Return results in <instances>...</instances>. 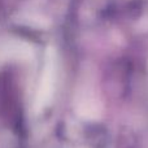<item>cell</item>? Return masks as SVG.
Instances as JSON below:
<instances>
[{
  "label": "cell",
  "instance_id": "6da1fadb",
  "mask_svg": "<svg viewBox=\"0 0 148 148\" xmlns=\"http://www.w3.org/2000/svg\"><path fill=\"white\" fill-rule=\"evenodd\" d=\"M75 110L84 120H99L103 114V103L91 88H84L75 95Z\"/></svg>",
  "mask_w": 148,
  "mask_h": 148
},
{
  "label": "cell",
  "instance_id": "7a4b0ae2",
  "mask_svg": "<svg viewBox=\"0 0 148 148\" xmlns=\"http://www.w3.org/2000/svg\"><path fill=\"white\" fill-rule=\"evenodd\" d=\"M55 74L52 68H48V69L44 72L43 79L40 82V86H39V90L36 92V97H35V109L40 110L43 109L44 107L49 104V101L52 100L55 94Z\"/></svg>",
  "mask_w": 148,
  "mask_h": 148
}]
</instances>
